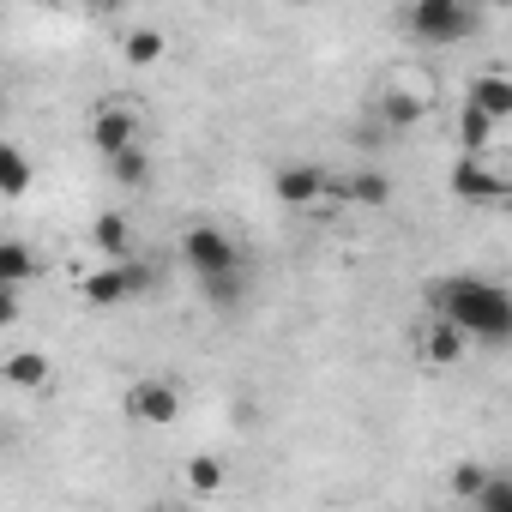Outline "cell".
I'll use <instances>...</instances> for the list:
<instances>
[{
  "label": "cell",
  "instance_id": "obj_1",
  "mask_svg": "<svg viewBox=\"0 0 512 512\" xmlns=\"http://www.w3.org/2000/svg\"><path fill=\"white\" fill-rule=\"evenodd\" d=\"M428 308L476 344H512V290L494 278H440L428 284Z\"/></svg>",
  "mask_w": 512,
  "mask_h": 512
},
{
  "label": "cell",
  "instance_id": "obj_2",
  "mask_svg": "<svg viewBox=\"0 0 512 512\" xmlns=\"http://www.w3.org/2000/svg\"><path fill=\"white\" fill-rule=\"evenodd\" d=\"M404 31L428 49H452L482 31V13L464 7V0H416V7H404Z\"/></svg>",
  "mask_w": 512,
  "mask_h": 512
},
{
  "label": "cell",
  "instance_id": "obj_3",
  "mask_svg": "<svg viewBox=\"0 0 512 512\" xmlns=\"http://www.w3.org/2000/svg\"><path fill=\"white\" fill-rule=\"evenodd\" d=\"M181 260H187V272L199 284H211V278H235L241 272V247L217 223H193V229H181Z\"/></svg>",
  "mask_w": 512,
  "mask_h": 512
},
{
  "label": "cell",
  "instance_id": "obj_4",
  "mask_svg": "<svg viewBox=\"0 0 512 512\" xmlns=\"http://www.w3.org/2000/svg\"><path fill=\"white\" fill-rule=\"evenodd\" d=\"M85 139H91V151H97L103 163H115V157L139 151V109H127V103H103V109L91 115Z\"/></svg>",
  "mask_w": 512,
  "mask_h": 512
},
{
  "label": "cell",
  "instance_id": "obj_5",
  "mask_svg": "<svg viewBox=\"0 0 512 512\" xmlns=\"http://www.w3.org/2000/svg\"><path fill=\"white\" fill-rule=\"evenodd\" d=\"M121 410L133 422H145V428H169L181 416V392H175V380H133L127 398H121Z\"/></svg>",
  "mask_w": 512,
  "mask_h": 512
},
{
  "label": "cell",
  "instance_id": "obj_6",
  "mask_svg": "<svg viewBox=\"0 0 512 512\" xmlns=\"http://www.w3.org/2000/svg\"><path fill=\"white\" fill-rule=\"evenodd\" d=\"M145 290H151V266H139V260L85 278V302H91V308H121L127 296H145Z\"/></svg>",
  "mask_w": 512,
  "mask_h": 512
},
{
  "label": "cell",
  "instance_id": "obj_7",
  "mask_svg": "<svg viewBox=\"0 0 512 512\" xmlns=\"http://www.w3.org/2000/svg\"><path fill=\"white\" fill-rule=\"evenodd\" d=\"M452 193H458L464 205H506L512 187H506L482 157H458V163H452Z\"/></svg>",
  "mask_w": 512,
  "mask_h": 512
},
{
  "label": "cell",
  "instance_id": "obj_8",
  "mask_svg": "<svg viewBox=\"0 0 512 512\" xmlns=\"http://www.w3.org/2000/svg\"><path fill=\"white\" fill-rule=\"evenodd\" d=\"M272 193H278L284 205H314V199H326V193H338V187H332V175H326L320 163H284L278 181H272Z\"/></svg>",
  "mask_w": 512,
  "mask_h": 512
},
{
  "label": "cell",
  "instance_id": "obj_9",
  "mask_svg": "<svg viewBox=\"0 0 512 512\" xmlns=\"http://www.w3.org/2000/svg\"><path fill=\"white\" fill-rule=\"evenodd\" d=\"M416 338H422L416 350H422V362H428V368H452V362L464 356V344H470V338H464V332H458L446 314H434V320H428Z\"/></svg>",
  "mask_w": 512,
  "mask_h": 512
},
{
  "label": "cell",
  "instance_id": "obj_10",
  "mask_svg": "<svg viewBox=\"0 0 512 512\" xmlns=\"http://www.w3.org/2000/svg\"><path fill=\"white\" fill-rule=\"evenodd\" d=\"M0 374H7V386H19V392H49L55 386V362L43 350H13Z\"/></svg>",
  "mask_w": 512,
  "mask_h": 512
},
{
  "label": "cell",
  "instance_id": "obj_11",
  "mask_svg": "<svg viewBox=\"0 0 512 512\" xmlns=\"http://www.w3.org/2000/svg\"><path fill=\"white\" fill-rule=\"evenodd\" d=\"M464 103H470V109H482L488 121H506V115H512V73H476Z\"/></svg>",
  "mask_w": 512,
  "mask_h": 512
},
{
  "label": "cell",
  "instance_id": "obj_12",
  "mask_svg": "<svg viewBox=\"0 0 512 512\" xmlns=\"http://www.w3.org/2000/svg\"><path fill=\"white\" fill-rule=\"evenodd\" d=\"M338 199H350V205H368V211H380V205H392V175H386V169H362V175L338 181Z\"/></svg>",
  "mask_w": 512,
  "mask_h": 512
},
{
  "label": "cell",
  "instance_id": "obj_13",
  "mask_svg": "<svg viewBox=\"0 0 512 512\" xmlns=\"http://www.w3.org/2000/svg\"><path fill=\"white\" fill-rule=\"evenodd\" d=\"M91 241L109 253V260L127 266V253H133V223H127L121 211H97V217H91Z\"/></svg>",
  "mask_w": 512,
  "mask_h": 512
},
{
  "label": "cell",
  "instance_id": "obj_14",
  "mask_svg": "<svg viewBox=\"0 0 512 512\" xmlns=\"http://www.w3.org/2000/svg\"><path fill=\"white\" fill-rule=\"evenodd\" d=\"M31 272H37L31 247H25L19 235H7V241H0V290H25V284H31Z\"/></svg>",
  "mask_w": 512,
  "mask_h": 512
},
{
  "label": "cell",
  "instance_id": "obj_15",
  "mask_svg": "<svg viewBox=\"0 0 512 512\" xmlns=\"http://www.w3.org/2000/svg\"><path fill=\"white\" fill-rule=\"evenodd\" d=\"M374 115H380V127H386V133H404V127H416V121L428 115V103H422V97H410V91H386Z\"/></svg>",
  "mask_w": 512,
  "mask_h": 512
},
{
  "label": "cell",
  "instance_id": "obj_16",
  "mask_svg": "<svg viewBox=\"0 0 512 512\" xmlns=\"http://www.w3.org/2000/svg\"><path fill=\"white\" fill-rule=\"evenodd\" d=\"M181 482H187L193 494H217V488L229 482V464H223L217 452H193V458L181 464Z\"/></svg>",
  "mask_w": 512,
  "mask_h": 512
},
{
  "label": "cell",
  "instance_id": "obj_17",
  "mask_svg": "<svg viewBox=\"0 0 512 512\" xmlns=\"http://www.w3.org/2000/svg\"><path fill=\"white\" fill-rule=\"evenodd\" d=\"M31 193V157L19 145H0V199H25Z\"/></svg>",
  "mask_w": 512,
  "mask_h": 512
},
{
  "label": "cell",
  "instance_id": "obj_18",
  "mask_svg": "<svg viewBox=\"0 0 512 512\" xmlns=\"http://www.w3.org/2000/svg\"><path fill=\"white\" fill-rule=\"evenodd\" d=\"M488 139H494V121L482 115V109H458V145H464V157H482L488 151Z\"/></svg>",
  "mask_w": 512,
  "mask_h": 512
},
{
  "label": "cell",
  "instance_id": "obj_19",
  "mask_svg": "<svg viewBox=\"0 0 512 512\" xmlns=\"http://www.w3.org/2000/svg\"><path fill=\"white\" fill-rule=\"evenodd\" d=\"M121 55H127L133 67H151V61H163V31H151V25H139V31H127V43H121Z\"/></svg>",
  "mask_w": 512,
  "mask_h": 512
},
{
  "label": "cell",
  "instance_id": "obj_20",
  "mask_svg": "<svg viewBox=\"0 0 512 512\" xmlns=\"http://www.w3.org/2000/svg\"><path fill=\"white\" fill-rule=\"evenodd\" d=\"M109 181H115V187H151V157H145V145L127 151V157H115V163H109Z\"/></svg>",
  "mask_w": 512,
  "mask_h": 512
},
{
  "label": "cell",
  "instance_id": "obj_21",
  "mask_svg": "<svg viewBox=\"0 0 512 512\" xmlns=\"http://www.w3.org/2000/svg\"><path fill=\"white\" fill-rule=\"evenodd\" d=\"M199 296H205L211 308H223V314H229V308H241V296H247V278H241V272H235V278H211Z\"/></svg>",
  "mask_w": 512,
  "mask_h": 512
},
{
  "label": "cell",
  "instance_id": "obj_22",
  "mask_svg": "<svg viewBox=\"0 0 512 512\" xmlns=\"http://www.w3.org/2000/svg\"><path fill=\"white\" fill-rule=\"evenodd\" d=\"M476 512H512V476H488V488H482Z\"/></svg>",
  "mask_w": 512,
  "mask_h": 512
},
{
  "label": "cell",
  "instance_id": "obj_23",
  "mask_svg": "<svg viewBox=\"0 0 512 512\" xmlns=\"http://www.w3.org/2000/svg\"><path fill=\"white\" fill-rule=\"evenodd\" d=\"M452 488H458L464 500H482V488H488V470H482V464H458V470H452Z\"/></svg>",
  "mask_w": 512,
  "mask_h": 512
},
{
  "label": "cell",
  "instance_id": "obj_24",
  "mask_svg": "<svg viewBox=\"0 0 512 512\" xmlns=\"http://www.w3.org/2000/svg\"><path fill=\"white\" fill-rule=\"evenodd\" d=\"M19 302H25V290H0V326H19Z\"/></svg>",
  "mask_w": 512,
  "mask_h": 512
},
{
  "label": "cell",
  "instance_id": "obj_25",
  "mask_svg": "<svg viewBox=\"0 0 512 512\" xmlns=\"http://www.w3.org/2000/svg\"><path fill=\"white\" fill-rule=\"evenodd\" d=\"M506 205H512V193H506Z\"/></svg>",
  "mask_w": 512,
  "mask_h": 512
}]
</instances>
